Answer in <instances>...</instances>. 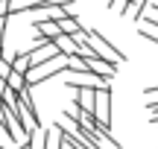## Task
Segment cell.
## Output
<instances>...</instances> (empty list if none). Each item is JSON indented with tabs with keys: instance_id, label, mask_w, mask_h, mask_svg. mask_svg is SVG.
<instances>
[{
	"instance_id": "7",
	"label": "cell",
	"mask_w": 158,
	"mask_h": 149,
	"mask_svg": "<svg viewBox=\"0 0 158 149\" xmlns=\"http://www.w3.org/2000/svg\"><path fill=\"white\" fill-rule=\"evenodd\" d=\"M64 146V138L59 129H47V149H62Z\"/></svg>"
},
{
	"instance_id": "9",
	"label": "cell",
	"mask_w": 158,
	"mask_h": 149,
	"mask_svg": "<svg viewBox=\"0 0 158 149\" xmlns=\"http://www.w3.org/2000/svg\"><path fill=\"white\" fill-rule=\"evenodd\" d=\"M126 6H129L126 0H108V9H111L114 15H126Z\"/></svg>"
},
{
	"instance_id": "3",
	"label": "cell",
	"mask_w": 158,
	"mask_h": 149,
	"mask_svg": "<svg viewBox=\"0 0 158 149\" xmlns=\"http://www.w3.org/2000/svg\"><path fill=\"white\" fill-rule=\"evenodd\" d=\"M27 56H29V70H35V67H41V64H47L50 58H56L59 50L53 47V41H50V44H44V47H32V50H27Z\"/></svg>"
},
{
	"instance_id": "2",
	"label": "cell",
	"mask_w": 158,
	"mask_h": 149,
	"mask_svg": "<svg viewBox=\"0 0 158 149\" xmlns=\"http://www.w3.org/2000/svg\"><path fill=\"white\" fill-rule=\"evenodd\" d=\"M91 114L97 117V123L106 129H111V85H102L94 97V111Z\"/></svg>"
},
{
	"instance_id": "14",
	"label": "cell",
	"mask_w": 158,
	"mask_h": 149,
	"mask_svg": "<svg viewBox=\"0 0 158 149\" xmlns=\"http://www.w3.org/2000/svg\"><path fill=\"white\" fill-rule=\"evenodd\" d=\"M126 3H132V0H126Z\"/></svg>"
},
{
	"instance_id": "12",
	"label": "cell",
	"mask_w": 158,
	"mask_h": 149,
	"mask_svg": "<svg viewBox=\"0 0 158 149\" xmlns=\"http://www.w3.org/2000/svg\"><path fill=\"white\" fill-rule=\"evenodd\" d=\"M9 15H12V3L9 0H0V21H6Z\"/></svg>"
},
{
	"instance_id": "10",
	"label": "cell",
	"mask_w": 158,
	"mask_h": 149,
	"mask_svg": "<svg viewBox=\"0 0 158 149\" xmlns=\"http://www.w3.org/2000/svg\"><path fill=\"white\" fill-rule=\"evenodd\" d=\"M141 38H147L149 44H158V32H155V29H147V26H141Z\"/></svg>"
},
{
	"instance_id": "1",
	"label": "cell",
	"mask_w": 158,
	"mask_h": 149,
	"mask_svg": "<svg viewBox=\"0 0 158 149\" xmlns=\"http://www.w3.org/2000/svg\"><path fill=\"white\" fill-rule=\"evenodd\" d=\"M73 41H82L85 47H91V53H94L97 58H102V62H108L111 67H117L120 62H126L123 53H120L108 38H102L97 29H82V32H76V35H73Z\"/></svg>"
},
{
	"instance_id": "11",
	"label": "cell",
	"mask_w": 158,
	"mask_h": 149,
	"mask_svg": "<svg viewBox=\"0 0 158 149\" xmlns=\"http://www.w3.org/2000/svg\"><path fill=\"white\" fill-rule=\"evenodd\" d=\"M9 73H12V62H9V58H3V56H0V79H6Z\"/></svg>"
},
{
	"instance_id": "4",
	"label": "cell",
	"mask_w": 158,
	"mask_h": 149,
	"mask_svg": "<svg viewBox=\"0 0 158 149\" xmlns=\"http://www.w3.org/2000/svg\"><path fill=\"white\" fill-rule=\"evenodd\" d=\"M6 88H9L12 94H18V97H21V94L29 88V85H27V76H21V73H15V70H12V73L6 76Z\"/></svg>"
},
{
	"instance_id": "13",
	"label": "cell",
	"mask_w": 158,
	"mask_h": 149,
	"mask_svg": "<svg viewBox=\"0 0 158 149\" xmlns=\"http://www.w3.org/2000/svg\"><path fill=\"white\" fill-rule=\"evenodd\" d=\"M143 94H147V97H155V94H158V85H149V88H147Z\"/></svg>"
},
{
	"instance_id": "6",
	"label": "cell",
	"mask_w": 158,
	"mask_h": 149,
	"mask_svg": "<svg viewBox=\"0 0 158 149\" xmlns=\"http://www.w3.org/2000/svg\"><path fill=\"white\" fill-rule=\"evenodd\" d=\"M0 129L9 135V140H21V135L15 132V126L9 123V117H6V111H3V103H0ZM21 143H23V140H21Z\"/></svg>"
},
{
	"instance_id": "5",
	"label": "cell",
	"mask_w": 158,
	"mask_h": 149,
	"mask_svg": "<svg viewBox=\"0 0 158 149\" xmlns=\"http://www.w3.org/2000/svg\"><path fill=\"white\" fill-rule=\"evenodd\" d=\"M12 70L21 73V76L29 73V56H27V53H15V58H12Z\"/></svg>"
},
{
	"instance_id": "8",
	"label": "cell",
	"mask_w": 158,
	"mask_h": 149,
	"mask_svg": "<svg viewBox=\"0 0 158 149\" xmlns=\"http://www.w3.org/2000/svg\"><path fill=\"white\" fill-rule=\"evenodd\" d=\"M53 129H56V126H53ZM59 132H62V129H59ZM62 138H64V143H68L70 149H91V146H85L82 140H76L73 135H68V132H62Z\"/></svg>"
}]
</instances>
